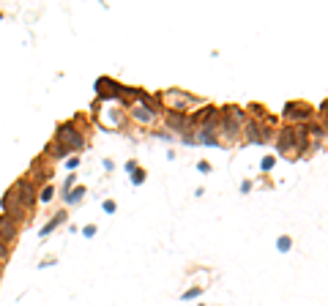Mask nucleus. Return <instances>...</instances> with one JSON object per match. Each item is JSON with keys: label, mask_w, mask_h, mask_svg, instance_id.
<instances>
[{"label": "nucleus", "mask_w": 328, "mask_h": 306, "mask_svg": "<svg viewBox=\"0 0 328 306\" xmlns=\"http://www.w3.org/2000/svg\"><path fill=\"white\" fill-rule=\"evenodd\" d=\"M58 145H60L63 148V151H77V148L82 145V137H80V131L77 129H74V126L72 123H63L60 126V129H58Z\"/></svg>", "instance_id": "f257e3e1"}, {"label": "nucleus", "mask_w": 328, "mask_h": 306, "mask_svg": "<svg viewBox=\"0 0 328 306\" xmlns=\"http://www.w3.org/2000/svg\"><path fill=\"white\" fill-rule=\"evenodd\" d=\"M14 194H16L22 208H33V203H36V189H33L30 181H20L14 186Z\"/></svg>", "instance_id": "f03ea898"}, {"label": "nucleus", "mask_w": 328, "mask_h": 306, "mask_svg": "<svg viewBox=\"0 0 328 306\" xmlns=\"http://www.w3.org/2000/svg\"><path fill=\"white\" fill-rule=\"evenodd\" d=\"M3 208H6V216H8L11 222H22V219H25V208L20 205V200H16V194H14V192L6 194Z\"/></svg>", "instance_id": "7ed1b4c3"}, {"label": "nucleus", "mask_w": 328, "mask_h": 306, "mask_svg": "<svg viewBox=\"0 0 328 306\" xmlns=\"http://www.w3.org/2000/svg\"><path fill=\"white\" fill-rule=\"evenodd\" d=\"M14 235H16V224L11 222L8 216H0V241H3V244H11Z\"/></svg>", "instance_id": "20e7f679"}, {"label": "nucleus", "mask_w": 328, "mask_h": 306, "mask_svg": "<svg viewBox=\"0 0 328 306\" xmlns=\"http://www.w3.org/2000/svg\"><path fill=\"white\" fill-rule=\"evenodd\" d=\"M96 90H98V96H112L115 90H118V85H115L112 79H98V82H96Z\"/></svg>", "instance_id": "39448f33"}, {"label": "nucleus", "mask_w": 328, "mask_h": 306, "mask_svg": "<svg viewBox=\"0 0 328 306\" xmlns=\"http://www.w3.org/2000/svg\"><path fill=\"white\" fill-rule=\"evenodd\" d=\"M63 219H66V213H58V216H55V219H52V222H50V224H46V227H44V230H41V235H50V233H52V230H55V227H58V224H60V222H63Z\"/></svg>", "instance_id": "423d86ee"}, {"label": "nucleus", "mask_w": 328, "mask_h": 306, "mask_svg": "<svg viewBox=\"0 0 328 306\" xmlns=\"http://www.w3.org/2000/svg\"><path fill=\"white\" fill-rule=\"evenodd\" d=\"M186 123H189V120H186L184 115H170V126H178V129H184Z\"/></svg>", "instance_id": "0eeeda50"}, {"label": "nucleus", "mask_w": 328, "mask_h": 306, "mask_svg": "<svg viewBox=\"0 0 328 306\" xmlns=\"http://www.w3.org/2000/svg\"><path fill=\"white\" fill-rule=\"evenodd\" d=\"M134 118H137V120H150V109L137 107V109H134Z\"/></svg>", "instance_id": "6e6552de"}, {"label": "nucleus", "mask_w": 328, "mask_h": 306, "mask_svg": "<svg viewBox=\"0 0 328 306\" xmlns=\"http://www.w3.org/2000/svg\"><path fill=\"white\" fill-rule=\"evenodd\" d=\"M82 194H85V189H77V192H72V194H68V203H77Z\"/></svg>", "instance_id": "1a4fd4ad"}, {"label": "nucleus", "mask_w": 328, "mask_h": 306, "mask_svg": "<svg viewBox=\"0 0 328 306\" xmlns=\"http://www.w3.org/2000/svg\"><path fill=\"white\" fill-rule=\"evenodd\" d=\"M6 257H8V246H6L3 241H0V263H3Z\"/></svg>", "instance_id": "9d476101"}, {"label": "nucleus", "mask_w": 328, "mask_h": 306, "mask_svg": "<svg viewBox=\"0 0 328 306\" xmlns=\"http://www.w3.org/2000/svg\"><path fill=\"white\" fill-rule=\"evenodd\" d=\"M50 197H52V186H46L44 192H41V200H44V203H46V200H50Z\"/></svg>", "instance_id": "9b49d317"}, {"label": "nucleus", "mask_w": 328, "mask_h": 306, "mask_svg": "<svg viewBox=\"0 0 328 306\" xmlns=\"http://www.w3.org/2000/svg\"><path fill=\"white\" fill-rule=\"evenodd\" d=\"M323 109H328V101H326V104H323Z\"/></svg>", "instance_id": "f8f14e48"}]
</instances>
